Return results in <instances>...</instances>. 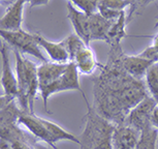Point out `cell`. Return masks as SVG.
Wrapping results in <instances>:
<instances>
[{
	"mask_svg": "<svg viewBox=\"0 0 158 149\" xmlns=\"http://www.w3.org/2000/svg\"><path fill=\"white\" fill-rule=\"evenodd\" d=\"M44 124L46 126L48 132H49L51 139L54 144H56L59 141H62V140H65V141H71L73 143H77V144L81 145V141H80V138H77V136H74L73 133L67 132L66 130H64L63 127H61L59 124L55 123V122L48 120V119L41 118Z\"/></svg>",
	"mask_w": 158,
	"mask_h": 149,
	"instance_id": "obj_17",
	"label": "cell"
},
{
	"mask_svg": "<svg viewBox=\"0 0 158 149\" xmlns=\"http://www.w3.org/2000/svg\"><path fill=\"white\" fill-rule=\"evenodd\" d=\"M6 43L3 40L1 43V86L4 94L10 96H18V81L16 70H13L10 65L8 48Z\"/></svg>",
	"mask_w": 158,
	"mask_h": 149,
	"instance_id": "obj_5",
	"label": "cell"
},
{
	"mask_svg": "<svg viewBox=\"0 0 158 149\" xmlns=\"http://www.w3.org/2000/svg\"><path fill=\"white\" fill-rule=\"evenodd\" d=\"M29 0H15V2L7 8L0 21V27L3 30H19L22 28L24 5Z\"/></svg>",
	"mask_w": 158,
	"mask_h": 149,
	"instance_id": "obj_11",
	"label": "cell"
},
{
	"mask_svg": "<svg viewBox=\"0 0 158 149\" xmlns=\"http://www.w3.org/2000/svg\"><path fill=\"white\" fill-rule=\"evenodd\" d=\"M49 1L50 0H29L28 3L31 7H33V6H40V5L48 4Z\"/></svg>",
	"mask_w": 158,
	"mask_h": 149,
	"instance_id": "obj_24",
	"label": "cell"
},
{
	"mask_svg": "<svg viewBox=\"0 0 158 149\" xmlns=\"http://www.w3.org/2000/svg\"><path fill=\"white\" fill-rule=\"evenodd\" d=\"M63 43H64L65 48H66L68 54H69V60L70 61L73 60L74 56H76L77 51H79L83 46H85L86 45L85 41L83 40L79 35H77L76 33L68 35L66 38H64L63 40Z\"/></svg>",
	"mask_w": 158,
	"mask_h": 149,
	"instance_id": "obj_21",
	"label": "cell"
},
{
	"mask_svg": "<svg viewBox=\"0 0 158 149\" xmlns=\"http://www.w3.org/2000/svg\"><path fill=\"white\" fill-rule=\"evenodd\" d=\"M125 23H126V16H125V11H123L120 18L113 23L112 27L109 31L108 43L111 44L112 47H120V43L122 40L126 36Z\"/></svg>",
	"mask_w": 158,
	"mask_h": 149,
	"instance_id": "obj_18",
	"label": "cell"
},
{
	"mask_svg": "<svg viewBox=\"0 0 158 149\" xmlns=\"http://www.w3.org/2000/svg\"><path fill=\"white\" fill-rule=\"evenodd\" d=\"M18 124L25 127L34 138L46 142L48 145L52 146V147H56L51 139L46 126L41 120V117L35 115L34 112H22V114L18 118Z\"/></svg>",
	"mask_w": 158,
	"mask_h": 149,
	"instance_id": "obj_7",
	"label": "cell"
},
{
	"mask_svg": "<svg viewBox=\"0 0 158 149\" xmlns=\"http://www.w3.org/2000/svg\"><path fill=\"white\" fill-rule=\"evenodd\" d=\"M80 74H81L77 70L76 64L73 61L68 62L64 73L62 74L58 81V91H77L83 95L85 102L88 103L87 97H86L84 91L82 90L81 85H80Z\"/></svg>",
	"mask_w": 158,
	"mask_h": 149,
	"instance_id": "obj_12",
	"label": "cell"
},
{
	"mask_svg": "<svg viewBox=\"0 0 158 149\" xmlns=\"http://www.w3.org/2000/svg\"><path fill=\"white\" fill-rule=\"evenodd\" d=\"M119 58H120V63L123 70L132 78L139 80H142V78H144L149 67L154 63H156L155 60L147 57V56H144L141 53L138 55L120 54Z\"/></svg>",
	"mask_w": 158,
	"mask_h": 149,
	"instance_id": "obj_8",
	"label": "cell"
},
{
	"mask_svg": "<svg viewBox=\"0 0 158 149\" xmlns=\"http://www.w3.org/2000/svg\"><path fill=\"white\" fill-rule=\"evenodd\" d=\"M115 127L116 124L112 120L88 107L86 126L80 137L81 146L87 148H113Z\"/></svg>",
	"mask_w": 158,
	"mask_h": 149,
	"instance_id": "obj_2",
	"label": "cell"
},
{
	"mask_svg": "<svg viewBox=\"0 0 158 149\" xmlns=\"http://www.w3.org/2000/svg\"><path fill=\"white\" fill-rule=\"evenodd\" d=\"M139 130L129 124L121 122L116 124L113 135V148L133 149L138 146Z\"/></svg>",
	"mask_w": 158,
	"mask_h": 149,
	"instance_id": "obj_10",
	"label": "cell"
},
{
	"mask_svg": "<svg viewBox=\"0 0 158 149\" xmlns=\"http://www.w3.org/2000/svg\"><path fill=\"white\" fill-rule=\"evenodd\" d=\"M68 63V62H67ZM67 63H58L54 61H44L37 66L38 82L40 85H47L58 81L64 73Z\"/></svg>",
	"mask_w": 158,
	"mask_h": 149,
	"instance_id": "obj_15",
	"label": "cell"
},
{
	"mask_svg": "<svg viewBox=\"0 0 158 149\" xmlns=\"http://www.w3.org/2000/svg\"><path fill=\"white\" fill-rule=\"evenodd\" d=\"M1 37L5 43L13 48V50L19 51L22 54H28L36 58L40 62L48 61L43 54L41 48L38 45L36 34L29 33L24 29L19 30H3L1 29Z\"/></svg>",
	"mask_w": 158,
	"mask_h": 149,
	"instance_id": "obj_3",
	"label": "cell"
},
{
	"mask_svg": "<svg viewBox=\"0 0 158 149\" xmlns=\"http://www.w3.org/2000/svg\"><path fill=\"white\" fill-rule=\"evenodd\" d=\"M144 79L146 90L158 105V62L149 67Z\"/></svg>",
	"mask_w": 158,
	"mask_h": 149,
	"instance_id": "obj_20",
	"label": "cell"
},
{
	"mask_svg": "<svg viewBox=\"0 0 158 149\" xmlns=\"http://www.w3.org/2000/svg\"><path fill=\"white\" fill-rule=\"evenodd\" d=\"M69 2L80 11H85L88 15H92L97 11L99 0H69Z\"/></svg>",
	"mask_w": 158,
	"mask_h": 149,
	"instance_id": "obj_22",
	"label": "cell"
},
{
	"mask_svg": "<svg viewBox=\"0 0 158 149\" xmlns=\"http://www.w3.org/2000/svg\"><path fill=\"white\" fill-rule=\"evenodd\" d=\"M73 62L81 74L90 76L98 66V62L95 57V53L89 45L86 44L77 51Z\"/></svg>",
	"mask_w": 158,
	"mask_h": 149,
	"instance_id": "obj_13",
	"label": "cell"
},
{
	"mask_svg": "<svg viewBox=\"0 0 158 149\" xmlns=\"http://www.w3.org/2000/svg\"><path fill=\"white\" fill-rule=\"evenodd\" d=\"M152 123L154 124L155 126L158 129V105L155 107L154 110H153V113H152Z\"/></svg>",
	"mask_w": 158,
	"mask_h": 149,
	"instance_id": "obj_25",
	"label": "cell"
},
{
	"mask_svg": "<svg viewBox=\"0 0 158 149\" xmlns=\"http://www.w3.org/2000/svg\"><path fill=\"white\" fill-rule=\"evenodd\" d=\"M158 138V129L153 123L146 126L139 130V138L136 148L154 149Z\"/></svg>",
	"mask_w": 158,
	"mask_h": 149,
	"instance_id": "obj_19",
	"label": "cell"
},
{
	"mask_svg": "<svg viewBox=\"0 0 158 149\" xmlns=\"http://www.w3.org/2000/svg\"><path fill=\"white\" fill-rule=\"evenodd\" d=\"M119 59H116L115 66L113 63L114 67L109 68L96 82L95 102H98L99 114L123 122L130 110L148 94L145 83L129 76L122 65L119 70Z\"/></svg>",
	"mask_w": 158,
	"mask_h": 149,
	"instance_id": "obj_1",
	"label": "cell"
},
{
	"mask_svg": "<svg viewBox=\"0 0 158 149\" xmlns=\"http://www.w3.org/2000/svg\"><path fill=\"white\" fill-rule=\"evenodd\" d=\"M67 18L74 29V33L79 35L86 44L91 41L90 15L80 11L70 2L67 3Z\"/></svg>",
	"mask_w": 158,
	"mask_h": 149,
	"instance_id": "obj_9",
	"label": "cell"
},
{
	"mask_svg": "<svg viewBox=\"0 0 158 149\" xmlns=\"http://www.w3.org/2000/svg\"><path fill=\"white\" fill-rule=\"evenodd\" d=\"M156 106L155 100L148 94L130 110L123 122L141 130L146 126L152 123V113Z\"/></svg>",
	"mask_w": 158,
	"mask_h": 149,
	"instance_id": "obj_4",
	"label": "cell"
},
{
	"mask_svg": "<svg viewBox=\"0 0 158 149\" xmlns=\"http://www.w3.org/2000/svg\"><path fill=\"white\" fill-rule=\"evenodd\" d=\"M130 1H131V3H133V2L136 1V0H130Z\"/></svg>",
	"mask_w": 158,
	"mask_h": 149,
	"instance_id": "obj_27",
	"label": "cell"
},
{
	"mask_svg": "<svg viewBox=\"0 0 158 149\" xmlns=\"http://www.w3.org/2000/svg\"><path fill=\"white\" fill-rule=\"evenodd\" d=\"M36 34V38L38 45L43 50L46 51L48 56L50 57L51 61L58 62V63H67L69 62V54H68L66 48L64 46L63 40L55 43V41L48 40L47 38L41 36L40 34Z\"/></svg>",
	"mask_w": 158,
	"mask_h": 149,
	"instance_id": "obj_14",
	"label": "cell"
},
{
	"mask_svg": "<svg viewBox=\"0 0 158 149\" xmlns=\"http://www.w3.org/2000/svg\"><path fill=\"white\" fill-rule=\"evenodd\" d=\"M112 21H109L96 13L90 15V29H91V41L92 40H102L108 43L109 31L113 25Z\"/></svg>",
	"mask_w": 158,
	"mask_h": 149,
	"instance_id": "obj_16",
	"label": "cell"
},
{
	"mask_svg": "<svg viewBox=\"0 0 158 149\" xmlns=\"http://www.w3.org/2000/svg\"><path fill=\"white\" fill-rule=\"evenodd\" d=\"M151 49L153 50L155 53L158 54V34H156L153 37V40H152V45H151Z\"/></svg>",
	"mask_w": 158,
	"mask_h": 149,
	"instance_id": "obj_26",
	"label": "cell"
},
{
	"mask_svg": "<svg viewBox=\"0 0 158 149\" xmlns=\"http://www.w3.org/2000/svg\"><path fill=\"white\" fill-rule=\"evenodd\" d=\"M132 3H131L130 0H100V2L98 3V5H101V6L108 7L118 11H125L126 7H128Z\"/></svg>",
	"mask_w": 158,
	"mask_h": 149,
	"instance_id": "obj_23",
	"label": "cell"
},
{
	"mask_svg": "<svg viewBox=\"0 0 158 149\" xmlns=\"http://www.w3.org/2000/svg\"><path fill=\"white\" fill-rule=\"evenodd\" d=\"M15 57H16L15 70H16L18 81V103H19L21 110H23L24 112H31L28 98V79L25 60H24L22 53L16 51V50H15Z\"/></svg>",
	"mask_w": 158,
	"mask_h": 149,
	"instance_id": "obj_6",
	"label": "cell"
}]
</instances>
